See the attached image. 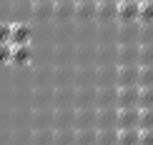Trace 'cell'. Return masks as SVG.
I'll list each match as a JSON object with an SVG mask.
<instances>
[{
    "label": "cell",
    "mask_w": 153,
    "mask_h": 145,
    "mask_svg": "<svg viewBox=\"0 0 153 145\" xmlns=\"http://www.w3.org/2000/svg\"><path fill=\"white\" fill-rule=\"evenodd\" d=\"M138 13H141V3H116V20L120 25H136Z\"/></svg>",
    "instance_id": "6da1fadb"
},
{
    "label": "cell",
    "mask_w": 153,
    "mask_h": 145,
    "mask_svg": "<svg viewBox=\"0 0 153 145\" xmlns=\"http://www.w3.org/2000/svg\"><path fill=\"white\" fill-rule=\"evenodd\" d=\"M138 98H141V88L133 85V88H118L116 90V108H138Z\"/></svg>",
    "instance_id": "7a4b0ae2"
},
{
    "label": "cell",
    "mask_w": 153,
    "mask_h": 145,
    "mask_svg": "<svg viewBox=\"0 0 153 145\" xmlns=\"http://www.w3.org/2000/svg\"><path fill=\"white\" fill-rule=\"evenodd\" d=\"M141 123V108H123L118 110L116 118V130H133Z\"/></svg>",
    "instance_id": "3957f363"
},
{
    "label": "cell",
    "mask_w": 153,
    "mask_h": 145,
    "mask_svg": "<svg viewBox=\"0 0 153 145\" xmlns=\"http://www.w3.org/2000/svg\"><path fill=\"white\" fill-rule=\"evenodd\" d=\"M138 75H141L138 65H120L116 73V85L118 88H133V85H138Z\"/></svg>",
    "instance_id": "277c9868"
},
{
    "label": "cell",
    "mask_w": 153,
    "mask_h": 145,
    "mask_svg": "<svg viewBox=\"0 0 153 145\" xmlns=\"http://www.w3.org/2000/svg\"><path fill=\"white\" fill-rule=\"evenodd\" d=\"M30 38H33L30 25H25V23L13 25V33H10V43L13 45H30Z\"/></svg>",
    "instance_id": "5b68a950"
},
{
    "label": "cell",
    "mask_w": 153,
    "mask_h": 145,
    "mask_svg": "<svg viewBox=\"0 0 153 145\" xmlns=\"http://www.w3.org/2000/svg\"><path fill=\"white\" fill-rule=\"evenodd\" d=\"M116 118H118V110H113V108L100 110V113H95V125H98V130L116 128Z\"/></svg>",
    "instance_id": "8992f818"
},
{
    "label": "cell",
    "mask_w": 153,
    "mask_h": 145,
    "mask_svg": "<svg viewBox=\"0 0 153 145\" xmlns=\"http://www.w3.org/2000/svg\"><path fill=\"white\" fill-rule=\"evenodd\" d=\"M138 50L141 48H136V45H123L118 53V63L120 65H138Z\"/></svg>",
    "instance_id": "52a82bcc"
},
{
    "label": "cell",
    "mask_w": 153,
    "mask_h": 145,
    "mask_svg": "<svg viewBox=\"0 0 153 145\" xmlns=\"http://www.w3.org/2000/svg\"><path fill=\"white\" fill-rule=\"evenodd\" d=\"M116 145H141V130H118V140Z\"/></svg>",
    "instance_id": "ba28073f"
},
{
    "label": "cell",
    "mask_w": 153,
    "mask_h": 145,
    "mask_svg": "<svg viewBox=\"0 0 153 145\" xmlns=\"http://www.w3.org/2000/svg\"><path fill=\"white\" fill-rule=\"evenodd\" d=\"M116 140H118V130L116 128L98 130V135H95V145H116Z\"/></svg>",
    "instance_id": "9c48e42d"
},
{
    "label": "cell",
    "mask_w": 153,
    "mask_h": 145,
    "mask_svg": "<svg viewBox=\"0 0 153 145\" xmlns=\"http://www.w3.org/2000/svg\"><path fill=\"white\" fill-rule=\"evenodd\" d=\"M95 15H98V20L116 18V3H95Z\"/></svg>",
    "instance_id": "30bf717a"
},
{
    "label": "cell",
    "mask_w": 153,
    "mask_h": 145,
    "mask_svg": "<svg viewBox=\"0 0 153 145\" xmlns=\"http://www.w3.org/2000/svg\"><path fill=\"white\" fill-rule=\"evenodd\" d=\"M33 55L30 45H13V63H28Z\"/></svg>",
    "instance_id": "8fae6325"
},
{
    "label": "cell",
    "mask_w": 153,
    "mask_h": 145,
    "mask_svg": "<svg viewBox=\"0 0 153 145\" xmlns=\"http://www.w3.org/2000/svg\"><path fill=\"white\" fill-rule=\"evenodd\" d=\"M138 88H153V65H141Z\"/></svg>",
    "instance_id": "7c38bea8"
},
{
    "label": "cell",
    "mask_w": 153,
    "mask_h": 145,
    "mask_svg": "<svg viewBox=\"0 0 153 145\" xmlns=\"http://www.w3.org/2000/svg\"><path fill=\"white\" fill-rule=\"evenodd\" d=\"M138 65H153V43H146L138 50Z\"/></svg>",
    "instance_id": "4fadbf2b"
},
{
    "label": "cell",
    "mask_w": 153,
    "mask_h": 145,
    "mask_svg": "<svg viewBox=\"0 0 153 145\" xmlns=\"http://www.w3.org/2000/svg\"><path fill=\"white\" fill-rule=\"evenodd\" d=\"M138 23H141V25H151V23H153V3H141Z\"/></svg>",
    "instance_id": "5bb4252c"
},
{
    "label": "cell",
    "mask_w": 153,
    "mask_h": 145,
    "mask_svg": "<svg viewBox=\"0 0 153 145\" xmlns=\"http://www.w3.org/2000/svg\"><path fill=\"white\" fill-rule=\"evenodd\" d=\"M138 130H153V108H143V110H141Z\"/></svg>",
    "instance_id": "9a60e30c"
},
{
    "label": "cell",
    "mask_w": 153,
    "mask_h": 145,
    "mask_svg": "<svg viewBox=\"0 0 153 145\" xmlns=\"http://www.w3.org/2000/svg\"><path fill=\"white\" fill-rule=\"evenodd\" d=\"M138 108H153V88H141V98H138Z\"/></svg>",
    "instance_id": "2e32d148"
},
{
    "label": "cell",
    "mask_w": 153,
    "mask_h": 145,
    "mask_svg": "<svg viewBox=\"0 0 153 145\" xmlns=\"http://www.w3.org/2000/svg\"><path fill=\"white\" fill-rule=\"evenodd\" d=\"M91 15H95V0L78 3V18H91Z\"/></svg>",
    "instance_id": "e0dca14e"
},
{
    "label": "cell",
    "mask_w": 153,
    "mask_h": 145,
    "mask_svg": "<svg viewBox=\"0 0 153 145\" xmlns=\"http://www.w3.org/2000/svg\"><path fill=\"white\" fill-rule=\"evenodd\" d=\"M95 135L98 133H93V130L91 133H78L75 135V145H95Z\"/></svg>",
    "instance_id": "ac0fdd59"
},
{
    "label": "cell",
    "mask_w": 153,
    "mask_h": 145,
    "mask_svg": "<svg viewBox=\"0 0 153 145\" xmlns=\"http://www.w3.org/2000/svg\"><path fill=\"white\" fill-rule=\"evenodd\" d=\"M13 60V43L0 45V63H10Z\"/></svg>",
    "instance_id": "d6986e66"
},
{
    "label": "cell",
    "mask_w": 153,
    "mask_h": 145,
    "mask_svg": "<svg viewBox=\"0 0 153 145\" xmlns=\"http://www.w3.org/2000/svg\"><path fill=\"white\" fill-rule=\"evenodd\" d=\"M10 33H13V25H5V23H0V45L10 43Z\"/></svg>",
    "instance_id": "ffe728a7"
},
{
    "label": "cell",
    "mask_w": 153,
    "mask_h": 145,
    "mask_svg": "<svg viewBox=\"0 0 153 145\" xmlns=\"http://www.w3.org/2000/svg\"><path fill=\"white\" fill-rule=\"evenodd\" d=\"M141 145H153V130H141Z\"/></svg>",
    "instance_id": "44dd1931"
},
{
    "label": "cell",
    "mask_w": 153,
    "mask_h": 145,
    "mask_svg": "<svg viewBox=\"0 0 153 145\" xmlns=\"http://www.w3.org/2000/svg\"><path fill=\"white\" fill-rule=\"evenodd\" d=\"M116 3H138V0H116Z\"/></svg>",
    "instance_id": "7402d4cb"
},
{
    "label": "cell",
    "mask_w": 153,
    "mask_h": 145,
    "mask_svg": "<svg viewBox=\"0 0 153 145\" xmlns=\"http://www.w3.org/2000/svg\"><path fill=\"white\" fill-rule=\"evenodd\" d=\"M95 3H116V0H95Z\"/></svg>",
    "instance_id": "603a6c76"
},
{
    "label": "cell",
    "mask_w": 153,
    "mask_h": 145,
    "mask_svg": "<svg viewBox=\"0 0 153 145\" xmlns=\"http://www.w3.org/2000/svg\"><path fill=\"white\" fill-rule=\"evenodd\" d=\"M138 3H153V0H138Z\"/></svg>",
    "instance_id": "cb8c5ba5"
},
{
    "label": "cell",
    "mask_w": 153,
    "mask_h": 145,
    "mask_svg": "<svg viewBox=\"0 0 153 145\" xmlns=\"http://www.w3.org/2000/svg\"><path fill=\"white\" fill-rule=\"evenodd\" d=\"M80 3H88V0H80Z\"/></svg>",
    "instance_id": "d4e9b609"
}]
</instances>
